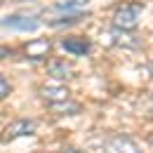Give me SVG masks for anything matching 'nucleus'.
Wrapping results in <instances>:
<instances>
[{"label":"nucleus","mask_w":153,"mask_h":153,"mask_svg":"<svg viewBox=\"0 0 153 153\" xmlns=\"http://www.w3.org/2000/svg\"><path fill=\"white\" fill-rule=\"evenodd\" d=\"M139 14H141V5H137V2H125V5L115 7V12H113V28L134 31V28L139 26Z\"/></svg>","instance_id":"obj_1"},{"label":"nucleus","mask_w":153,"mask_h":153,"mask_svg":"<svg viewBox=\"0 0 153 153\" xmlns=\"http://www.w3.org/2000/svg\"><path fill=\"white\" fill-rule=\"evenodd\" d=\"M64 153H85V151H80V149H66Z\"/></svg>","instance_id":"obj_14"},{"label":"nucleus","mask_w":153,"mask_h":153,"mask_svg":"<svg viewBox=\"0 0 153 153\" xmlns=\"http://www.w3.org/2000/svg\"><path fill=\"white\" fill-rule=\"evenodd\" d=\"M52 106V111H57V113H66V115H71V113H80V104H73V101H57V104H50Z\"/></svg>","instance_id":"obj_9"},{"label":"nucleus","mask_w":153,"mask_h":153,"mask_svg":"<svg viewBox=\"0 0 153 153\" xmlns=\"http://www.w3.org/2000/svg\"><path fill=\"white\" fill-rule=\"evenodd\" d=\"M106 151L108 153H141V149H139V144H137L134 139L125 137V134H118V137H111V139H108Z\"/></svg>","instance_id":"obj_3"},{"label":"nucleus","mask_w":153,"mask_h":153,"mask_svg":"<svg viewBox=\"0 0 153 153\" xmlns=\"http://www.w3.org/2000/svg\"><path fill=\"white\" fill-rule=\"evenodd\" d=\"M2 26L17 28V31H36L38 21L31 19V17H7V19H2Z\"/></svg>","instance_id":"obj_6"},{"label":"nucleus","mask_w":153,"mask_h":153,"mask_svg":"<svg viewBox=\"0 0 153 153\" xmlns=\"http://www.w3.org/2000/svg\"><path fill=\"white\" fill-rule=\"evenodd\" d=\"M47 73L54 78V80H68V78H71V68L66 66V61L54 59V61L47 64Z\"/></svg>","instance_id":"obj_8"},{"label":"nucleus","mask_w":153,"mask_h":153,"mask_svg":"<svg viewBox=\"0 0 153 153\" xmlns=\"http://www.w3.org/2000/svg\"><path fill=\"white\" fill-rule=\"evenodd\" d=\"M36 132V125L31 123V120H14V123H10L2 134H0V141L2 144H7V141H12V139H17V137H26V134H33Z\"/></svg>","instance_id":"obj_2"},{"label":"nucleus","mask_w":153,"mask_h":153,"mask_svg":"<svg viewBox=\"0 0 153 153\" xmlns=\"http://www.w3.org/2000/svg\"><path fill=\"white\" fill-rule=\"evenodd\" d=\"M61 47H64L66 52L76 54V57H85V54L92 50V45H90L87 40H76V38H66L64 42H61Z\"/></svg>","instance_id":"obj_7"},{"label":"nucleus","mask_w":153,"mask_h":153,"mask_svg":"<svg viewBox=\"0 0 153 153\" xmlns=\"http://www.w3.org/2000/svg\"><path fill=\"white\" fill-rule=\"evenodd\" d=\"M38 94L42 99H47L50 104H57V101H66L71 92H68V87H64V85H40L38 87Z\"/></svg>","instance_id":"obj_4"},{"label":"nucleus","mask_w":153,"mask_h":153,"mask_svg":"<svg viewBox=\"0 0 153 153\" xmlns=\"http://www.w3.org/2000/svg\"><path fill=\"white\" fill-rule=\"evenodd\" d=\"M130 36H127V31H123V28H115L113 31V40L115 45H123V47H134V45H139L137 40H127Z\"/></svg>","instance_id":"obj_10"},{"label":"nucleus","mask_w":153,"mask_h":153,"mask_svg":"<svg viewBox=\"0 0 153 153\" xmlns=\"http://www.w3.org/2000/svg\"><path fill=\"white\" fill-rule=\"evenodd\" d=\"M50 40H31V42H26V47H24V54L31 59H42L47 57V52H50Z\"/></svg>","instance_id":"obj_5"},{"label":"nucleus","mask_w":153,"mask_h":153,"mask_svg":"<svg viewBox=\"0 0 153 153\" xmlns=\"http://www.w3.org/2000/svg\"><path fill=\"white\" fill-rule=\"evenodd\" d=\"M14 54V50H10V47H0V59H7Z\"/></svg>","instance_id":"obj_13"},{"label":"nucleus","mask_w":153,"mask_h":153,"mask_svg":"<svg viewBox=\"0 0 153 153\" xmlns=\"http://www.w3.org/2000/svg\"><path fill=\"white\" fill-rule=\"evenodd\" d=\"M85 5H87V0H57V7H61V10H78Z\"/></svg>","instance_id":"obj_11"},{"label":"nucleus","mask_w":153,"mask_h":153,"mask_svg":"<svg viewBox=\"0 0 153 153\" xmlns=\"http://www.w3.org/2000/svg\"><path fill=\"white\" fill-rule=\"evenodd\" d=\"M10 90H12V87H10V82L0 76V99H5V97L10 94Z\"/></svg>","instance_id":"obj_12"}]
</instances>
